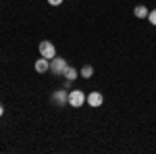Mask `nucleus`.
Wrapping results in <instances>:
<instances>
[{
    "label": "nucleus",
    "instance_id": "1",
    "mask_svg": "<svg viewBox=\"0 0 156 154\" xmlns=\"http://www.w3.org/2000/svg\"><path fill=\"white\" fill-rule=\"evenodd\" d=\"M37 50H40V56H44V59H48V60H52L56 56V48H54V44L50 40H42Z\"/></svg>",
    "mask_w": 156,
    "mask_h": 154
},
{
    "label": "nucleus",
    "instance_id": "2",
    "mask_svg": "<svg viewBox=\"0 0 156 154\" xmlns=\"http://www.w3.org/2000/svg\"><path fill=\"white\" fill-rule=\"evenodd\" d=\"M85 104V94L81 92V90H73V92H69V106L73 108H79Z\"/></svg>",
    "mask_w": 156,
    "mask_h": 154
},
{
    "label": "nucleus",
    "instance_id": "3",
    "mask_svg": "<svg viewBox=\"0 0 156 154\" xmlns=\"http://www.w3.org/2000/svg\"><path fill=\"white\" fill-rule=\"evenodd\" d=\"M67 67H69V65H67V60L62 59V56H54V59L50 60V71L56 73V75H62Z\"/></svg>",
    "mask_w": 156,
    "mask_h": 154
},
{
    "label": "nucleus",
    "instance_id": "4",
    "mask_svg": "<svg viewBox=\"0 0 156 154\" xmlns=\"http://www.w3.org/2000/svg\"><path fill=\"white\" fill-rule=\"evenodd\" d=\"M85 102H87V104H90L92 108H98V106H102V102H104V96L100 94V92H92V94L85 96Z\"/></svg>",
    "mask_w": 156,
    "mask_h": 154
},
{
    "label": "nucleus",
    "instance_id": "5",
    "mask_svg": "<svg viewBox=\"0 0 156 154\" xmlns=\"http://www.w3.org/2000/svg\"><path fill=\"white\" fill-rule=\"evenodd\" d=\"M52 100H54L58 106H67V104H69V94H67L65 90H56L54 96H52Z\"/></svg>",
    "mask_w": 156,
    "mask_h": 154
},
{
    "label": "nucleus",
    "instance_id": "6",
    "mask_svg": "<svg viewBox=\"0 0 156 154\" xmlns=\"http://www.w3.org/2000/svg\"><path fill=\"white\" fill-rule=\"evenodd\" d=\"M34 67H36V71H37V73H46V71H50V60L42 56V59H37V60H36V65H34Z\"/></svg>",
    "mask_w": 156,
    "mask_h": 154
},
{
    "label": "nucleus",
    "instance_id": "7",
    "mask_svg": "<svg viewBox=\"0 0 156 154\" xmlns=\"http://www.w3.org/2000/svg\"><path fill=\"white\" fill-rule=\"evenodd\" d=\"M148 9H146L144 4H137V6H135V9H133V15H135V17H137V19H148Z\"/></svg>",
    "mask_w": 156,
    "mask_h": 154
},
{
    "label": "nucleus",
    "instance_id": "8",
    "mask_svg": "<svg viewBox=\"0 0 156 154\" xmlns=\"http://www.w3.org/2000/svg\"><path fill=\"white\" fill-rule=\"evenodd\" d=\"M62 75H65V79H69V81H75V79L79 77V71H77L75 67H67Z\"/></svg>",
    "mask_w": 156,
    "mask_h": 154
},
{
    "label": "nucleus",
    "instance_id": "9",
    "mask_svg": "<svg viewBox=\"0 0 156 154\" xmlns=\"http://www.w3.org/2000/svg\"><path fill=\"white\" fill-rule=\"evenodd\" d=\"M79 75H81V77H85V79H90V77L94 75V67H92V65H85L83 69L79 71Z\"/></svg>",
    "mask_w": 156,
    "mask_h": 154
},
{
    "label": "nucleus",
    "instance_id": "10",
    "mask_svg": "<svg viewBox=\"0 0 156 154\" xmlns=\"http://www.w3.org/2000/svg\"><path fill=\"white\" fill-rule=\"evenodd\" d=\"M148 21H150L152 25H156V9H154V11H150V13H148Z\"/></svg>",
    "mask_w": 156,
    "mask_h": 154
},
{
    "label": "nucleus",
    "instance_id": "11",
    "mask_svg": "<svg viewBox=\"0 0 156 154\" xmlns=\"http://www.w3.org/2000/svg\"><path fill=\"white\" fill-rule=\"evenodd\" d=\"M60 2H62V0H48V4H50V6H58Z\"/></svg>",
    "mask_w": 156,
    "mask_h": 154
},
{
    "label": "nucleus",
    "instance_id": "12",
    "mask_svg": "<svg viewBox=\"0 0 156 154\" xmlns=\"http://www.w3.org/2000/svg\"><path fill=\"white\" fill-rule=\"evenodd\" d=\"M2 115H4V106L0 104V117H2Z\"/></svg>",
    "mask_w": 156,
    "mask_h": 154
}]
</instances>
